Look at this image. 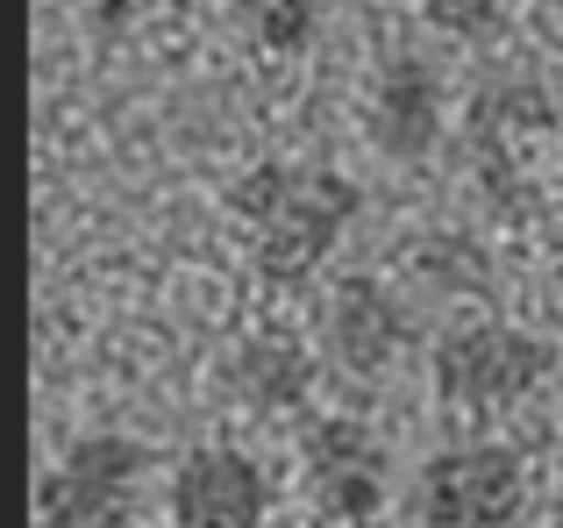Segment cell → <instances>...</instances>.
I'll use <instances>...</instances> for the list:
<instances>
[{"label": "cell", "instance_id": "cell-12", "mask_svg": "<svg viewBox=\"0 0 563 528\" xmlns=\"http://www.w3.org/2000/svg\"><path fill=\"white\" fill-rule=\"evenodd\" d=\"M413 272H421L435 293H485V286H493V264H485V251L471 237H456V229L413 243Z\"/></svg>", "mask_w": 563, "mask_h": 528}, {"label": "cell", "instance_id": "cell-6", "mask_svg": "<svg viewBox=\"0 0 563 528\" xmlns=\"http://www.w3.org/2000/svg\"><path fill=\"white\" fill-rule=\"evenodd\" d=\"M542 129H556V100L528 72H499V79L478 86V100H471V143H478V179H485L493 208L521 215V194H528L521 151Z\"/></svg>", "mask_w": 563, "mask_h": 528}, {"label": "cell", "instance_id": "cell-9", "mask_svg": "<svg viewBox=\"0 0 563 528\" xmlns=\"http://www.w3.org/2000/svg\"><path fill=\"white\" fill-rule=\"evenodd\" d=\"M372 143L393 165H421L442 143V72L428 57H385L372 72Z\"/></svg>", "mask_w": 563, "mask_h": 528}, {"label": "cell", "instance_id": "cell-2", "mask_svg": "<svg viewBox=\"0 0 563 528\" xmlns=\"http://www.w3.org/2000/svg\"><path fill=\"white\" fill-rule=\"evenodd\" d=\"M550 364H556V350L542 336L514 329L499 315H478V321H456L442 336L428 372H435V393L450 407H464V415H507V407H521L550 378Z\"/></svg>", "mask_w": 563, "mask_h": 528}, {"label": "cell", "instance_id": "cell-10", "mask_svg": "<svg viewBox=\"0 0 563 528\" xmlns=\"http://www.w3.org/2000/svg\"><path fill=\"white\" fill-rule=\"evenodd\" d=\"M221 386L250 407V415H286L314 393V350L292 343V336H250L229 350L221 364Z\"/></svg>", "mask_w": 563, "mask_h": 528}, {"label": "cell", "instance_id": "cell-5", "mask_svg": "<svg viewBox=\"0 0 563 528\" xmlns=\"http://www.w3.org/2000/svg\"><path fill=\"white\" fill-rule=\"evenodd\" d=\"M300 464H307V501L329 521H372L385 507V493H393V450L357 415L314 421L300 443Z\"/></svg>", "mask_w": 563, "mask_h": 528}, {"label": "cell", "instance_id": "cell-8", "mask_svg": "<svg viewBox=\"0 0 563 528\" xmlns=\"http://www.w3.org/2000/svg\"><path fill=\"white\" fill-rule=\"evenodd\" d=\"M407 336L413 329H407V307L393 300V286H378L372 272L335 278L329 315H321V343H329V358L350 378H385L407 358Z\"/></svg>", "mask_w": 563, "mask_h": 528}, {"label": "cell", "instance_id": "cell-3", "mask_svg": "<svg viewBox=\"0 0 563 528\" xmlns=\"http://www.w3.org/2000/svg\"><path fill=\"white\" fill-rule=\"evenodd\" d=\"M421 528H521L528 464L507 443H450L421 464Z\"/></svg>", "mask_w": 563, "mask_h": 528}, {"label": "cell", "instance_id": "cell-13", "mask_svg": "<svg viewBox=\"0 0 563 528\" xmlns=\"http://www.w3.org/2000/svg\"><path fill=\"white\" fill-rule=\"evenodd\" d=\"M421 14L442 29V36H456V43H485V36L507 29L514 0H421Z\"/></svg>", "mask_w": 563, "mask_h": 528}, {"label": "cell", "instance_id": "cell-4", "mask_svg": "<svg viewBox=\"0 0 563 528\" xmlns=\"http://www.w3.org/2000/svg\"><path fill=\"white\" fill-rule=\"evenodd\" d=\"M143 472H151L143 443H129V436H79L43 472L36 515H43V528H129Z\"/></svg>", "mask_w": 563, "mask_h": 528}, {"label": "cell", "instance_id": "cell-7", "mask_svg": "<svg viewBox=\"0 0 563 528\" xmlns=\"http://www.w3.org/2000/svg\"><path fill=\"white\" fill-rule=\"evenodd\" d=\"M272 515V479L250 450L207 443L186 450L172 472V521L179 528H264Z\"/></svg>", "mask_w": 563, "mask_h": 528}, {"label": "cell", "instance_id": "cell-1", "mask_svg": "<svg viewBox=\"0 0 563 528\" xmlns=\"http://www.w3.org/2000/svg\"><path fill=\"white\" fill-rule=\"evenodd\" d=\"M235 215L250 229V251H257V272L278 278V286H300L321 264L335 257V243L350 237V222L364 215L357 179L329 165H250L235 179Z\"/></svg>", "mask_w": 563, "mask_h": 528}, {"label": "cell", "instance_id": "cell-11", "mask_svg": "<svg viewBox=\"0 0 563 528\" xmlns=\"http://www.w3.org/2000/svg\"><path fill=\"white\" fill-rule=\"evenodd\" d=\"M321 14H329V0H229L235 36L272 57H300L321 36Z\"/></svg>", "mask_w": 563, "mask_h": 528}, {"label": "cell", "instance_id": "cell-14", "mask_svg": "<svg viewBox=\"0 0 563 528\" xmlns=\"http://www.w3.org/2000/svg\"><path fill=\"white\" fill-rule=\"evenodd\" d=\"M550 528H563V501H556V507H550Z\"/></svg>", "mask_w": 563, "mask_h": 528}]
</instances>
